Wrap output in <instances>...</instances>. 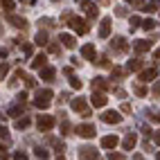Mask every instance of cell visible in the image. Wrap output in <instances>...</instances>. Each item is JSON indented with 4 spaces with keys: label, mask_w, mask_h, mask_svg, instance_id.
<instances>
[{
    "label": "cell",
    "mask_w": 160,
    "mask_h": 160,
    "mask_svg": "<svg viewBox=\"0 0 160 160\" xmlns=\"http://www.w3.org/2000/svg\"><path fill=\"white\" fill-rule=\"evenodd\" d=\"M57 160H63V156H59V158H57Z\"/></svg>",
    "instance_id": "obj_51"
},
{
    "label": "cell",
    "mask_w": 160,
    "mask_h": 160,
    "mask_svg": "<svg viewBox=\"0 0 160 160\" xmlns=\"http://www.w3.org/2000/svg\"><path fill=\"white\" fill-rule=\"evenodd\" d=\"M70 86H72L74 90H81L83 83H81V79H77V77H70Z\"/></svg>",
    "instance_id": "obj_27"
},
{
    "label": "cell",
    "mask_w": 160,
    "mask_h": 160,
    "mask_svg": "<svg viewBox=\"0 0 160 160\" xmlns=\"http://www.w3.org/2000/svg\"><path fill=\"white\" fill-rule=\"evenodd\" d=\"M34 43H36L38 48H45V45H50V43H48V32H38V34L34 36Z\"/></svg>",
    "instance_id": "obj_22"
},
{
    "label": "cell",
    "mask_w": 160,
    "mask_h": 160,
    "mask_svg": "<svg viewBox=\"0 0 160 160\" xmlns=\"http://www.w3.org/2000/svg\"><path fill=\"white\" fill-rule=\"evenodd\" d=\"M59 41L63 43V48H68V50H74V45H77L74 36H70V34H59Z\"/></svg>",
    "instance_id": "obj_19"
},
{
    "label": "cell",
    "mask_w": 160,
    "mask_h": 160,
    "mask_svg": "<svg viewBox=\"0 0 160 160\" xmlns=\"http://www.w3.org/2000/svg\"><path fill=\"white\" fill-rule=\"evenodd\" d=\"M108 36H111V18L106 16L99 23V38H108Z\"/></svg>",
    "instance_id": "obj_13"
},
{
    "label": "cell",
    "mask_w": 160,
    "mask_h": 160,
    "mask_svg": "<svg viewBox=\"0 0 160 160\" xmlns=\"http://www.w3.org/2000/svg\"><path fill=\"white\" fill-rule=\"evenodd\" d=\"M32 70H43V68H48V57L41 52V54H36V57H32Z\"/></svg>",
    "instance_id": "obj_7"
},
{
    "label": "cell",
    "mask_w": 160,
    "mask_h": 160,
    "mask_svg": "<svg viewBox=\"0 0 160 160\" xmlns=\"http://www.w3.org/2000/svg\"><path fill=\"white\" fill-rule=\"evenodd\" d=\"M156 77H158V70H156V68H149V70H142V72H140V81H144V83L156 81Z\"/></svg>",
    "instance_id": "obj_18"
},
{
    "label": "cell",
    "mask_w": 160,
    "mask_h": 160,
    "mask_svg": "<svg viewBox=\"0 0 160 160\" xmlns=\"http://www.w3.org/2000/svg\"><path fill=\"white\" fill-rule=\"evenodd\" d=\"M0 158H2V160H9V153L5 151V147H2V156H0Z\"/></svg>",
    "instance_id": "obj_47"
},
{
    "label": "cell",
    "mask_w": 160,
    "mask_h": 160,
    "mask_svg": "<svg viewBox=\"0 0 160 160\" xmlns=\"http://www.w3.org/2000/svg\"><path fill=\"white\" fill-rule=\"evenodd\" d=\"M133 160H144V156H140V153H135V158Z\"/></svg>",
    "instance_id": "obj_48"
},
{
    "label": "cell",
    "mask_w": 160,
    "mask_h": 160,
    "mask_svg": "<svg viewBox=\"0 0 160 160\" xmlns=\"http://www.w3.org/2000/svg\"><path fill=\"white\" fill-rule=\"evenodd\" d=\"M111 72H113V77H115V79H122V77H124V70H122V68H113Z\"/></svg>",
    "instance_id": "obj_36"
},
{
    "label": "cell",
    "mask_w": 160,
    "mask_h": 160,
    "mask_svg": "<svg viewBox=\"0 0 160 160\" xmlns=\"http://www.w3.org/2000/svg\"><path fill=\"white\" fill-rule=\"evenodd\" d=\"M122 113H131V104L124 102V104H122Z\"/></svg>",
    "instance_id": "obj_45"
},
{
    "label": "cell",
    "mask_w": 160,
    "mask_h": 160,
    "mask_svg": "<svg viewBox=\"0 0 160 160\" xmlns=\"http://www.w3.org/2000/svg\"><path fill=\"white\" fill-rule=\"evenodd\" d=\"M117 144H120V138H117V135H106V138H102V147L108 149V151H113Z\"/></svg>",
    "instance_id": "obj_14"
},
{
    "label": "cell",
    "mask_w": 160,
    "mask_h": 160,
    "mask_svg": "<svg viewBox=\"0 0 160 160\" xmlns=\"http://www.w3.org/2000/svg\"><path fill=\"white\" fill-rule=\"evenodd\" d=\"M52 2H59V0H52Z\"/></svg>",
    "instance_id": "obj_53"
},
{
    "label": "cell",
    "mask_w": 160,
    "mask_h": 160,
    "mask_svg": "<svg viewBox=\"0 0 160 160\" xmlns=\"http://www.w3.org/2000/svg\"><path fill=\"white\" fill-rule=\"evenodd\" d=\"M23 54H25V57H32V54H34V48H32V43H25V45H23Z\"/></svg>",
    "instance_id": "obj_32"
},
{
    "label": "cell",
    "mask_w": 160,
    "mask_h": 160,
    "mask_svg": "<svg viewBox=\"0 0 160 160\" xmlns=\"http://www.w3.org/2000/svg\"><path fill=\"white\" fill-rule=\"evenodd\" d=\"M151 41H144V38H138L135 41V43H133V50L138 52V54H144V52H149V50H151Z\"/></svg>",
    "instance_id": "obj_10"
},
{
    "label": "cell",
    "mask_w": 160,
    "mask_h": 160,
    "mask_svg": "<svg viewBox=\"0 0 160 160\" xmlns=\"http://www.w3.org/2000/svg\"><path fill=\"white\" fill-rule=\"evenodd\" d=\"M156 158H158V160H160V151H158V153H156Z\"/></svg>",
    "instance_id": "obj_50"
},
{
    "label": "cell",
    "mask_w": 160,
    "mask_h": 160,
    "mask_svg": "<svg viewBox=\"0 0 160 160\" xmlns=\"http://www.w3.org/2000/svg\"><path fill=\"white\" fill-rule=\"evenodd\" d=\"M9 117H18V115H23V106H12V108L7 111Z\"/></svg>",
    "instance_id": "obj_24"
},
{
    "label": "cell",
    "mask_w": 160,
    "mask_h": 160,
    "mask_svg": "<svg viewBox=\"0 0 160 160\" xmlns=\"http://www.w3.org/2000/svg\"><path fill=\"white\" fill-rule=\"evenodd\" d=\"M153 140H156V144L160 147V131H156V133H153Z\"/></svg>",
    "instance_id": "obj_46"
},
{
    "label": "cell",
    "mask_w": 160,
    "mask_h": 160,
    "mask_svg": "<svg viewBox=\"0 0 160 160\" xmlns=\"http://www.w3.org/2000/svg\"><path fill=\"white\" fill-rule=\"evenodd\" d=\"M25 86H27V88H34V86H36V79L27 74V77H25Z\"/></svg>",
    "instance_id": "obj_35"
},
{
    "label": "cell",
    "mask_w": 160,
    "mask_h": 160,
    "mask_svg": "<svg viewBox=\"0 0 160 160\" xmlns=\"http://www.w3.org/2000/svg\"><path fill=\"white\" fill-rule=\"evenodd\" d=\"M54 124H57L54 115H38V120H36L38 131H50V129H54Z\"/></svg>",
    "instance_id": "obj_4"
},
{
    "label": "cell",
    "mask_w": 160,
    "mask_h": 160,
    "mask_svg": "<svg viewBox=\"0 0 160 160\" xmlns=\"http://www.w3.org/2000/svg\"><path fill=\"white\" fill-rule=\"evenodd\" d=\"M74 133L81 135V138H95V133H97V131H95L92 124H79L77 129H74Z\"/></svg>",
    "instance_id": "obj_6"
},
{
    "label": "cell",
    "mask_w": 160,
    "mask_h": 160,
    "mask_svg": "<svg viewBox=\"0 0 160 160\" xmlns=\"http://www.w3.org/2000/svg\"><path fill=\"white\" fill-rule=\"evenodd\" d=\"M29 124H32V122H29V117H18V120H16V129H18V131H23V129H27Z\"/></svg>",
    "instance_id": "obj_23"
},
{
    "label": "cell",
    "mask_w": 160,
    "mask_h": 160,
    "mask_svg": "<svg viewBox=\"0 0 160 160\" xmlns=\"http://www.w3.org/2000/svg\"><path fill=\"white\" fill-rule=\"evenodd\" d=\"M50 140H52V138H50ZM52 142H54V140H52ZM54 151L61 156L63 151H66V144H63V142H54Z\"/></svg>",
    "instance_id": "obj_31"
},
{
    "label": "cell",
    "mask_w": 160,
    "mask_h": 160,
    "mask_svg": "<svg viewBox=\"0 0 160 160\" xmlns=\"http://www.w3.org/2000/svg\"><path fill=\"white\" fill-rule=\"evenodd\" d=\"M115 14L120 16V18H124V16H129V14H126V9H124V7H117V9H115Z\"/></svg>",
    "instance_id": "obj_43"
},
{
    "label": "cell",
    "mask_w": 160,
    "mask_h": 160,
    "mask_svg": "<svg viewBox=\"0 0 160 160\" xmlns=\"http://www.w3.org/2000/svg\"><path fill=\"white\" fill-rule=\"evenodd\" d=\"M142 27H144V29L149 32V29H153V27H156V23H153L151 18H147V20H142Z\"/></svg>",
    "instance_id": "obj_34"
},
{
    "label": "cell",
    "mask_w": 160,
    "mask_h": 160,
    "mask_svg": "<svg viewBox=\"0 0 160 160\" xmlns=\"http://www.w3.org/2000/svg\"><path fill=\"white\" fill-rule=\"evenodd\" d=\"M97 63H99L102 68H108V66H111V63H108V57H99V61H97Z\"/></svg>",
    "instance_id": "obj_41"
},
{
    "label": "cell",
    "mask_w": 160,
    "mask_h": 160,
    "mask_svg": "<svg viewBox=\"0 0 160 160\" xmlns=\"http://www.w3.org/2000/svg\"><path fill=\"white\" fill-rule=\"evenodd\" d=\"M70 131V122H63L61 124V133H68Z\"/></svg>",
    "instance_id": "obj_44"
},
{
    "label": "cell",
    "mask_w": 160,
    "mask_h": 160,
    "mask_svg": "<svg viewBox=\"0 0 160 160\" xmlns=\"http://www.w3.org/2000/svg\"><path fill=\"white\" fill-rule=\"evenodd\" d=\"M135 144H138V135L135 133H126L124 140H122V149H124V151H131Z\"/></svg>",
    "instance_id": "obj_12"
},
{
    "label": "cell",
    "mask_w": 160,
    "mask_h": 160,
    "mask_svg": "<svg viewBox=\"0 0 160 160\" xmlns=\"http://www.w3.org/2000/svg\"><path fill=\"white\" fill-rule=\"evenodd\" d=\"M108 160H126V158H124L122 153H117V151H111V153H108Z\"/></svg>",
    "instance_id": "obj_37"
},
{
    "label": "cell",
    "mask_w": 160,
    "mask_h": 160,
    "mask_svg": "<svg viewBox=\"0 0 160 160\" xmlns=\"http://www.w3.org/2000/svg\"><path fill=\"white\" fill-rule=\"evenodd\" d=\"M126 70H129V72H138V70H140L142 72V59H131L129 63H126Z\"/></svg>",
    "instance_id": "obj_21"
},
{
    "label": "cell",
    "mask_w": 160,
    "mask_h": 160,
    "mask_svg": "<svg viewBox=\"0 0 160 160\" xmlns=\"http://www.w3.org/2000/svg\"><path fill=\"white\" fill-rule=\"evenodd\" d=\"M129 23H131V29H135V27H140V25H142V20H140V16H131V18H129Z\"/></svg>",
    "instance_id": "obj_28"
},
{
    "label": "cell",
    "mask_w": 160,
    "mask_h": 160,
    "mask_svg": "<svg viewBox=\"0 0 160 160\" xmlns=\"http://www.w3.org/2000/svg\"><path fill=\"white\" fill-rule=\"evenodd\" d=\"M12 9H14V0H2V12L12 14Z\"/></svg>",
    "instance_id": "obj_26"
},
{
    "label": "cell",
    "mask_w": 160,
    "mask_h": 160,
    "mask_svg": "<svg viewBox=\"0 0 160 160\" xmlns=\"http://www.w3.org/2000/svg\"><path fill=\"white\" fill-rule=\"evenodd\" d=\"M111 45L115 48V52H120V54H124V52L129 50V45H126V38H124V36H115Z\"/></svg>",
    "instance_id": "obj_15"
},
{
    "label": "cell",
    "mask_w": 160,
    "mask_h": 160,
    "mask_svg": "<svg viewBox=\"0 0 160 160\" xmlns=\"http://www.w3.org/2000/svg\"><path fill=\"white\" fill-rule=\"evenodd\" d=\"M7 23L14 25V27H18V29H25L27 27V20L20 18V16H16V14H7Z\"/></svg>",
    "instance_id": "obj_11"
},
{
    "label": "cell",
    "mask_w": 160,
    "mask_h": 160,
    "mask_svg": "<svg viewBox=\"0 0 160 160\" xmlns=\"http://www.w3.org/2000/svg\"><path fill=\"white\" fill-rule=\"evenodd\" d=\"M52 97H54V92H52L50 88L38 90L36 97H34V106H36V108H41V111H45L48 106H50V102H52Z\"/></svg>",
    "instance_id": "obj_1"
},
{
    "label": "cell",
    "mask_w": 160,
    "mask_h": 160,
    "mask_svg": "<svg viewBox=\"0 0 160 160\" xmlns=\"http://www.w3.org/2000/svg\"><path fill=\"white\" fill-rule=\"evenodd\" d=\"M81 57L83 59H88V61H95V59H97V50H95V45H83L81 48Z\"/></svg>",
    "instance_id": "obj_17"
},
{
    "label": "cell",
    "mask_w": 160,
    "mask_h": 160,
    "mask_svg": "<svg viewBox=\"0 0 160 160\" xmlns=\"http://www.w3.org/2000/svg\"><path fill=\"white\" fill-rule=\"evenodd\" d=\"M92 88H95V90H102V92H106V90H111V83L106 81L104 77H95V79H92Z\"/></svg>",
    "instance_id": "obj_16"
},
{
    "label": "cell",
    "mask_w": 160,
    "mask_h": 160,
    "mask_svg": "<svg viewBox=\"0 0 160 160\" xmlns=\"http://www.w3.org/2000/svg\"><path fill=\"white\" fill-rule=\"evenodd\" d=\"M68 25H70V29H72V32H77L79 36H83V34H88V32H90L88 23H86L83 18H79V16H72V18L68 20Z\"/></svg>",
    "instance_id": "obj_2"
},
{
    "label": "cell",
    "mask_w": 160,
    "mask_h": 160,
    "mask_svg": "<svg viewBox=\"0 0 160 160\" xmlns=\"http://www.w3.org/2000/svg\"><path fill=\"white\" fill-rule=\"evenodd\" d=\"M36 158H38V160H48L50 153L45 151V149H41V147H38V149H36Z\"/></svg>",
    "instance_id": "obj_29"
},
{
    "label": "cell",
    "mask_w": 160,
    "mask_h": 160,
    "mask_svg": "<svg viewBox=\"0 0 160 160\" xmlns=\"http://www.w3.org/2000/svg\"><path fill=\"white\" fill-rule=\"evenodd\" d=\"M102 122H106V124H120L122 122V115L117 113V111H106L102 115Z\"/></svg>",
    "instance_id": "obj_9"
},
{
    "label": "cell",
    "mask_w": 160,
    "mask_h": 160,
    "mask_svg": "<svg viewBox=\"0 0 160 160\" xmlns=\"http://www.w3.org/2000/svg\"><path fill=\"white\" fill-rule=\"evenodd\" d=\"M54 77H57V70H54V68H50V66H48V68L41 70V79H43V81L50 83V81H54Z\"/></svg>",
    "instance_id": "obj_20"
},
{
    "label": "cell",
    "mask_w": 160,
    "mask_h": 160,
    "mask_svg": "<svg viewBox=\"0 0 160 160\" xmlns=\"http://www.w3.org/2000/svg\"><path fill=\"white\" fill-rule=\"evenodd\" d=\"M7 74H9V66H7V63H2V68H0V77H7Z\"/></svg>",
    "instance_id": "obj_42"
},
{
    "label": "cell",
    "mask_w": 160,
    "mask_h": 160,
    "mask_svg": "<svg viewBox=\"0 0 160 160\" xmlns=\"http://www.w3.org/2000/svg\"><path fill=\"white\" fill-rule=\"evenodd\" d=\"M48 50H50V54H59V52H61V48H59L57 43H50V45H48Z\"/></svg>",
    "instance_id": "obj_38"
},
{
    "label": "cell",
    "mask_w": 160,
    "mask_h": 160,
    "mask_svg": "<svg viewBox=\"0 0 160 160\" xmlns=\"http://www.w3.org/2000/svg\"><path fill=\"white\" fill-rule=\"evenodd\" d=\"M14 160H27V153L25 151H16L14 153Z\"/></svg>",
    "instance_id": "obj_40"
},
{
    "label": "cell",
    "mask_w": 160,
    "mask_h": 160,
    "mask_svg": "<svg viewBox=\"0 0 160 160\" xmlns=\"http://www.w3.org/2000/svg\"><path fill=\"white\" fill-rule=\"evenodd\" d=\"M90 104L95 106V108H104V106L108 104V97H106V92H102V90H95V92L90 95Z\"/></svg>",
    "instance_id": "obj_5"
},
{
    "label": "cell",
    "mask_w": 160,
    "mask_h": 160,
    "mask_svg": "<svg viewBox=\"0 0 160 160\" xmlns=\"http://www.w3.org/2000/svg\"><path fill=\"white\" fill-rule=\"evenodd\" d=\"M79 158H81V160H99L97 151H95V147H81V149H79Z\"/></svg>",
    "instance_id": "obj_8"
},
{
    "label": "cell",
    "mask_w": 160,
    "mask_h": 160,
    "mask_svg": "<svg viewBox=\"0 0 160 160\" xmlns=\"http://www.w3.org/2000/svg\"><path fill=\"white\" fill-rule=\"evenodd\" d=\"M133 90H135L138 97H147V88H144V86H140V83H138V86H135Z\"/></svg>",
    "instance_id": "obj_30"
},
{
    "label": "cell",
    "mask_w": 160,
    "mask_h": 160,
    "mask_svg": "<svg viewBox=\"0 0 160 160\" xmlns=\"http://www.w3.org/2000/svg\"><path fill=\"white\" fill-rule=\"evenodd\" d=\"M156 9H158V7H156V2H147L142 12H149V14H151V12H156Z\"/></svg>",
    "instance_id": "obj_39"
},
{
    "label": "cell",
    "mask_w": 160,
    "mask_h": 160,
    "mask_svg": "<svg viewBox=\"0 0 160 160\" xmlns=\"http://www.w3.org/2000/svg\"><path fill=\"white\" fill-rule=\"evenodd\" d=\"M99 2H108V0H99Z\"/></svg>",
    "instance_id": "obj_52"
},
{
    "label": "cell",
    "mask_w": 160,
    "mask_h": 160,
    "mask_svg": "<svg viewBox=\"0 0 160 160\" xmlns=\"http://www.w3.org/2000/svg\"><path fill=\"white\" fill-rule=\"evenodd\" d=\"M151 97L160 99V81H153V86H151Z\"/></svg>",
    "instance_id": "obj_25"
},
{
    "label": "cell",
    "mask_w": 160,
    "mask_h": 160,
    "mask_svg": "<svg viewBox=\"0 0 160 160\" xmlns=\"http://www.w3.org/2000/svg\"><path fill=\"white\" fill-rule=\"evenodd\" d=\"M126 2H129V5H133V7H138V9H144V0H126Z\"/></svg>",
    "instance_id": "obj_33"
},
{
    "label": "cell",
    "mask_w": 160,
    "mask_h": 160,
    "mask_svg": "<svg viewBox=\"0 0 160 160\" xmlns=\"http://www.w3.org/2000/svg\"><path fill=\"white\" fill-rule=\"evenodd\" d=\"M153 59H160V50H156V52H153Z\"/></svg>",
    "instance_id": "obj_49"
},
{
    "label": "cell",
    "mask_w": 160,
    "mask_h": 160,
    "mask_svg": "<svg viewBox=\"0 0 160 160\" xmlns=\"http://www.w3.org/2000/svg\"><path fill=\"white\" fill-rule=\"evenodd\" d=\"M70 106H72V111H77L81 117H90V108H88V104H86L83 97H74L70 102Z\"/></svg>",
    "instance_id": "obj_3"
}]
</instances>
